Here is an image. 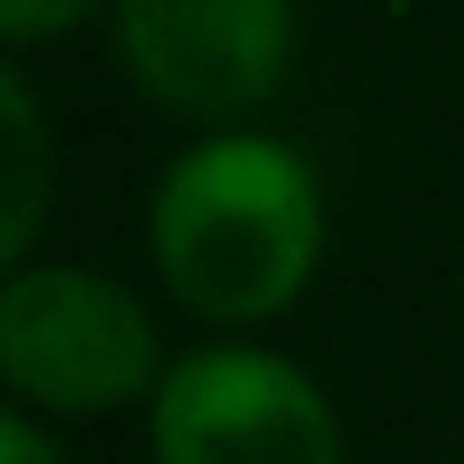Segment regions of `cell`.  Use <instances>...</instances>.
Instances as JSON below:
<instances>
[{"mask_svg":"<svg viewBox=\"0 0 464 464\" xmlns=\"http://www.w3.org/2000/svg\"><path fill=\"white\" fill-rule=\"evenodd\" d=\"M147 253L171 302L220 334L285 318L326 253L318 171L269 130H204L147 204Z\"/></svg>","mask_w":464,"mask_h":464,"instance_id":"1","label":"cell"},{"mask_svg":"<svg viewBox=\"0 0 464 464\" xmlns=\"http://www.w3.org/2000/svg\"><path fill=\"white\" fill-rule=\"evenodd\" d=\"M0 375L33 416H114L155 400L163 334L147 302L82 261H8L0 285Z\"/></svg>","mask_w":464,"mask_h":464,"instance_id":"2","label":"cell"},{"mask_svg":"<svg viewBox=\"0 0 464 464\" xmlns=\"http://www.w3.org/2000/svg\"><path fill=\"white\" fill-rule=\"evenodd\" d=\"M155 464H343V416L310 367L261 343H204L147 400Z\"/></svg>","mask_w":464,"mask_h":464,"instance_id":"3","label":"cell"},{"mask_svg":"<svg viewBox=\"0 0 464 464\" xmlns=\"http://www.w3.org/2000/svg\"><path fill=\"white\" fill-rule=\"evenodd\" d=\"M114 65L179 122L237 130L294 65V0H114Z\"/></svg>","mask_w":464,"mask_h":464,"instance_id":"4","label":"cell"},{"mask_svg":"<svg viewBox=\"0 0 464 464\" xmlns=\"http://www.w3.org/2000/svg\"><path fill=\"white\" fill-rule=\"evenodd\" d=\"M0 106H8V220H0V253L24 261L33 237H41V212H49V130H41L33 82L16 65L0 73Z\"/></svg>","mask_w":464,"mask_h":464,"instance_id":"5","label":"cell"},{"mask_svg":"<svg viewBox=\"0 0 464 464\" xmlns=\"http://www.w3.org/2000/svg\"><path fill=\"white\" fill-rule=\"evenodd\" d=\"M114 0H0V33L24 49V41H49V33H73L90 16H106Z\"/></svg>","mask_w":464,"mask_h":464,"instance_id":"6","label":"cell"},{"mask_svg":"<svg viewBox=\"0 0 464 464\" xmlns=\"http://www.w3.org/2000/svg\"><path fill=\"white\" fill-rule=\"evenodd\" d=\"M0 464H65V449L41 432L33 408H8V416H0Z\"/></svg>","mask_w":464,"mask_h":464,"instance_id":"7","label":"cell"}]
</instances>
